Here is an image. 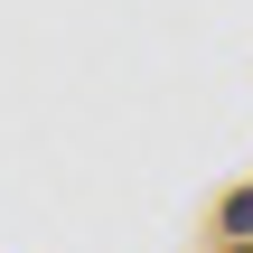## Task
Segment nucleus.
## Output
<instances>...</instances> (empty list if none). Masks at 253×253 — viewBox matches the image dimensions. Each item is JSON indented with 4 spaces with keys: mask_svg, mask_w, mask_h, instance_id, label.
<instances>
[{
    "mask_svg": "<svg viewBox=\"0 0 253 253\" xmlns=\"http://www.w3.org/2000/svg\"><path fill=\"white\" fill-rule=\"evenodd\" d=\"M225 253H253V244H225Z\"/></svg>",
    "mask_w": 253,
    "mask_h": 253,
    "instance_id": "nucleus-2",
    "label": "nucleus"
},
{
    "mask_svg": "<svg viewBox=\"0 0 253 253\" xmlns=\"http://www.w3.org/2000/svg\"><path fill=\"white\" fill-rule=\"evenodd\" d=\"M216 225H225V244H253V188L225 197V216H216Z\"/></svg>",
    "mask_w": 253,
    "mask_h": 253,
    "instance_id": "nucleus-1",
    "label": "nucleus"
}]
</instances>
